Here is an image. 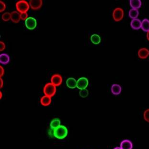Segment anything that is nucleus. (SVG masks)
Returning <instances> with one entry per match:
<instances>
[{
	"instance_id": "obj_11",
	"label": "nucleus",
	"mask_w": 149,
	"mask_h": 149,
	"mask_svg": "<svg viewBox=\"0 0 149 149\" xmlns=\"http://www.w3.org/2000/svg\"><path fill=\"white\" fill-rule=\"evenodd\" d=\"M141 21L140 19H132L130 22V26L134 30H138L141 29Z\"/></svg>"
},
{
	"instance_id": "obj_3",
	"label": "nucleus",
	"mask_w": 149,
	"mask_h": 149,
	"mask_svg": "<svg viewBox=\"0 0 149 149\" xmlns=\"http://www.w3.org/2000/svg\"><path fill=\"white\" fill-rule=\"evenodd\" d=\"M56 86L52 83H47L43 88V93L44 95L49 97H53L56 93Z\"/></svg>"
},
{
	"instance_id": "obj_14",
	"label": "nucleus",
	"mask_w": 149,
	"mask_h": 149,
	"mask_svg": "<svg viewBox=\"0 0 149 149\" xmlns=\"http://www.w3.org/2000/svg\"><path fill=\"white\" fill-rule=\"evenodd\" d=\"M120 148L122 149H132L133 144L129 140H124L120 143Z\"/></svg>"
},
{
	"instance_id": "obj_25",
	"label": "nucleus",
	"mask_w": 149,
	"mask_h": 149,
	"mask_svg": "<svg viewBox=\"0 0 149 149\" xmlns=\"http://www.w3.org/2000/svg\"><path fill=\"white\" fill-rule=\"evenodd\" d=\"M47 134L49 137L51 138H55L54 137V130L51 129L49 127V130L47 131Z\"/></svg>"
},
{
	"instance_id": "obj_28",
	"label": "nucleus",
	"mask_w": 149,
	"mask_h": 149,
	"mask_svg": "<svg viewBox=\"0 0 149 149\" xmlns=\"http://www.w3.org/2000/svg\"><path fill=\"white\" fill-rule=\"evenodd\" d=\"M0 51L2 52L3 50H4L6 49V44L4 43V42H3L2 41H1L0 42Z\"/></svg>"
},
{
	"instance_id": "obj_18",
	"label": "nucleus",
	"mask_w": 149,
	"mask_h": 149,
	"mask_svg": "<svg viewBox=\"0 0 149 149\" xmlns=\"http://www.w3.org/2000/svg\"><path fill=\"white\" fill-rule=\"evenodd\" d=\"M130 4L132 9H138L141 7L142 2L141 0H130Z\"/></svg>"
},
{
	"instance_id": "obj_6",
	"label": "nucleus",
	"mask_w": 149,
	"mask_h": 149,
	"mask_svg": "<svg viewBox=\"0 0 149 149\" xmlns=\"http://www.w3.org/2000/svg\"><path fill=\"white\" fill-rule=\"evenodd\" d=\"M88 85L89 80L86 77H81L77 80V88L80 90L86 89Z\"/></svg>"
},
{
	"instance_id": "obj_19",
	"label": "nucleus",
	"mask_w": 149,
	"mask_h": 149,
	"mask_svg": "<svg viewBox=\"0 0 149 149\" xmlns=\"http://www.w3.org/2000/svg\"><path fill=\"white\" fill-rule=\"evenodd\" d=\"M90 40L93 44L95 45H98L100 43L101 41V38L100 36L98 34H93L90 37Z\"/></svg>"
},
{
	"instance_id": "obj_31",
	"label": "nucleus",
	"mask_w": 149,
	"mask_h": 149,
	"mask_svg": "<svg viewBox=\"0 0 149 149\" xmlns=\"http://www.w3.org/2000/svg\"><path fill=\"white\" fill-rule=\"evenodd\" d=\"M147 38L148 39V40L149 41V31H148L146 35Z\"/></svg>"
},
{
	"instance_id": "obj_4",
	"label": "nucleus",
	"mask_w": 149,
	"mask_h": 149,
	"mask_svg": "<svg viewBox=\"0 0 149 149\" xmlns=\"http://www.w3.org/2000/svg\"><path fill=\"white\" fill-rule=\"evenodd\" d=\"M124 16V12L123 9L120 7H117L113 12V18L115 22H120L122 20Z\"/></svg>"
},
{
	"instance_id": "obj_12",
	"label": "nucleus",
	"mask_w": 149,
	"mask_h": 149,
	"mask_svg": "<svg viewBox=\"0 0 149 149\" xmlns=\"http://www.w3.org/2000/svg\"><path fill=\"white\" fill-rule=\"evenodd\" d=\"M11 20L14 23H18L21 20L20 14L18 11H13L11 13Z\"/></svg>"
},
{
	"instance_id": "obj_1",
	"label": "nucleus",
	"mask_w": 149,
	"mask_h": 149,
	"mask_svg": "<svg viewBox=\"0 0 149 149\" xmlns=\"http://www.w3.org/2000/svg\"><path fill=\"white\" fill-rule=\"evenodd\" d=\"M68 130L64 125H61L54 130L55 138L63 140L68 136Z\"/></svg>"
},
{
	"instance_id": "obj_16",
	"label": "nucleus",
	"mask_w": 149,
	"mask_h": 149,
	"mask_svg": "<svg viewBox=\"0 0 149 149\" xmlns=\"http://www.w3.org/2000/svg\"><path fill=\"white\" fill-rule=\"evenodd\" d=\"M10 61V58L6 53H1L0 54V63L3 65H7Z\"/></svg>"
},
{
	"instance_id": "obj_27",
	"label": "nucleus",
	"mask_w": 149,
	"mask_h": 149,
	"mask_svg": "<svg viewBox=\"0 0 149 149\" xmlns=\"http://www.w3.org/2000/svg\"><path fill=\"white\" fill-rule=\"evenodd\" d=\"M20 14L21 20H22L26 21V19L29 17L27 13H20Z\"/></svg>"
},
{
	"instance_id": "obj_15",
	"label": "nucleus",
	"mask_w": 149,
	"mask_h": 149,
	"mask_svg": "<svg viewBox=\"0 0 149 149\" xmlns=\"http://www.w3.org/2000/svg\"><path fill=\"white\" fill-rule=\"evenodd\" d=\"M67 86L70 89H74L77 87V81L73 77H70L66 80Z\"/></svg>"
},
{
	"instance_id": "obj_32",
	"label": "nucleus",
	"mask_w": 149,
	"mask_h": 149,
	"mask_svg": "<svg viewBox=\"0 0 149 149\" xmlns=\"http://www.w3.org/2000/svg\"><path fill=\"white\" fill-rule=\"evenodd\" d=\"M3 97V93L1 92V91H0V99H1Z\"/></svg>"
},
{
	"instance_id": "obj_8",
	"label": "nucleus",
	"mask_w": 149,
	"mask_h": 149,
	"mask_svg": "<svg viewBox=\"0 0 149 149\" xmlns=\"http://www.w3.org/2000/svg\"><path fill=\"white\" fill-rule=\"evenodd\" d=\"M30 8L34 10H38L42 7L43 1L42 0H30L29 1Z\"/></svg>"
},
{
	"instance_id": "obj_22",
	"label": "nucleus",
	"mask_w": 149,
	"mask_h": 149,
	"mask_svg": "<svg viewBox=\"0 0 149 149\" xmlns=\"http://www.w3.org/2000/svg\"><path fill=\"white\" fill-rule=\"evenodd\" d=\"M1 19L5 22H7L11 20V13H10L9 12L4 13L2 15Z\"/></svg>"
},
{
	"instance_id": "obj_21",
	"label": "nucleus",
	"mask_w": 149,
	"mask_h": 149,
	"mask_svg": "<svg viewBox=\"0 0 149 149\" xmlns=\"http://www.w3.org/2000/svg\"><path fill=\"white\" fill-rule=\"evenodd\" d=\"M139 15V12L138 10L135 9H132L129 11V17L132 19H137Z\"/></svg>"
},
{
	"instance_id": "obj_10",
	"label": "nucleus",
	"mask_w": 149,
	"mask_h": 149,
	"mask_svg": "<svg viewBox=\"0 0 149 149\" xmlns=\"http://www.w3.org/2000/svg\"><path fill=\"white\" fill-rule=\"evenodd\" d=\"M111 92L113 95H118L122 92V87L119 84H113L111 86Z\"/></svg>"
},
{
	"instance_id": "obj_17",
	"label": "nucleus",
	"mask_w": 149,
	"mask_h": 149,
	"mask_svg": "<svg viewBox=\"0 0 149 149\" xmlns=\"http://www.w3.org/2000/svg\"><path fill=\"white\" fill-rule=\"evenodd\" d=\"M61 120L58 118H54L50 122V128L55 130L61 125Z\"/></svg>"
},
{
	"instance_id": "obj_9",
	"label": "nucleus",
	"mask_w": 149,
	"mask_h": 149,
	"mask_svg": "<svg viewBox=\"0 0 149 149\" xmlns=\"http://www.w3.org/2000/svg\"><path fill=\"white\" fill-rule=\"evenodd\" d=\"M138 57L141 59H146L149 56V50L145 47L139 49L138 52Z\"/></svg>"
},
{
	"instance_id": "obj_33",
	"label": "nucleus",
	"mask_w": 149,
	"mask_h": 149,
	"mask_svg": "<svg viewBox=\"0 0 149 149\" xmlns=\"http://www.w3.org/2000/svg\"><path fill=\"white\" fill-rule=\"evenodd\" d=\"M113 149H122L120 147H116V148H114Z\"/></svg>"
},
{
	"instance_id": "obj_5",
	"label": "nucleus",
	"mask_w": 149,
	"mask_h": 149,
	"mask_svg": "<svg viewBox=\"0 0 149 149\" xmlns=\"http://www.w3.org/2000/svg\"><path fill=\"white\" fill-rule=\"evenodd\" d=\"M25 26L28 29L30 30H34L37 27V19L33 17H29L25 21Z\"/></svg>"
},
{
	"instance_id": "obj_7",
	"label": "nucleus",
	"mask_w": 149,
	"mask_h": 149,
	"mask_svg": "<svg viewBox=\"0 0 149 149\" xmlns=\"http://www.w3.org/2000/svg\"><path fill=\"white\" fill-rule=\"evenodd\" d=\"M51 83L55 86H59L63 83V77L61 75L58 73L53 74L51 77Z\"/></svg>"
},
{
	"instance_id": "obj_30",
	"label": "nucleus",
	"mask_w": 149,
	"mask_h": 149,
	"mask_svg": "<svg viewBox=\"0 0 149 149\" xmlns=\"http://www.w3.org/2000/svg\"><path fill=\"white\" fill-rule=\"evenodd\" d=\"M3 80L2 78L0 77V87H1V89L3 88Z\"/></svg>"
},
{
	"instance_id": "obj_2",
	"label": "nucleus",
	"mask_w": 149,
	"mask_h": 149,
	"mask_svg": "<svg viewBox=\"0 0 149 149\" xmlns=\"http://www.w3.org/2000/svg\"><path fill=\"white\" fill-rule=\"evenodd\" d=\"M15 6L17 11L19 13H27L30 8L29 3L25 0H20L17 1Z\"/></svg>"
},
{
	"instance_id": "obj_13",
	"label": "nucleus",
	"mask_w": 149,
	"mask_h": 149,
	"mask_svg": "<svg viewBox=\"0 0 149 149\" xmlns=\"http://www.w3.org/2000/svg\"><path fill=\"white\" fill-rule=\"evenodd\" d=\"M52 97L46 95H44V96H42L40 100L41 104L44 107L49 106L50 104L52 103Z\"/></svg>"
},
{
	"instance_id": "obj_23",
	"label": "nucleus",
	"mask_w": 149,
	"mask_h": 149,
	"mask_svg": "<svg viewBox=\"0 0 149 149\" xmlns=\"http://www.w3.org/2000/svg\"><path fill=\"white\" fill-rule=\"evenodd\" d=\"M89 95V91L87 89L81 90L79 92V95L82 98H86Z\"/></svg>"
},
{
	"instance_id": "obj_29",
	"label": "nucleus",
	"mask_w": 149,
	"mask_h": 149,
	"mask_svg": "<svg viewBox=\"0 0 149 149\" xmlns=\"http://www.w3.org/2000/svg\"><path fill=\"white\" fill-rule=\"evenodd\" d=\"M5 73L4 68L2 66H0V77L1 78L4 75Z\"/></svg>"
},
{
	"instance_id": "obj_24",
	"label": "nucleus",
	"mask_w": 149,
	"mask_h": 149,
	"mask_svg": "<svg viewBox=\"0 0 149 149\" xmlns=\"http://www.w3.org/2000/svg\"><path fill=\"white\" fill-rule=\"evenodd\" d=\"M144 119L146 122H149V109L144 111L143 113Z\"/></svg>"
},
{
	"instance_id": "obj_20",
	"label": "nucleus",
	"mask_w": 149,
	"mask_h": 149,
	"mask_svg": "<svg viewBox=\"0 0 149 149\" xmlns=\"http://www.w3.org/2000/svg\"><path fill=\"white\" fill-rule=\"evenodd\" d=\"M141 29L144 32L149 31V20L145 18L141 21Z\"/></svg>"
},
{
	"instance_id": "obj_26",
	"label": "nucleus",
	"mask_w": 149,
	"mask_h": 149,
	"mask_svg": "<svg viewBox=\"0 0 149 149\" xmlns=\"http://www.w3.org/2000/svg\"><path fill=\"white\" fill-rule=\"evenodd\" d=\"M0 6H1V8H0V12L1 13L3 12L6 9V3H5L4 2L2 1L1 0L0 1Z\"/></svg>"
}]
</instances>
